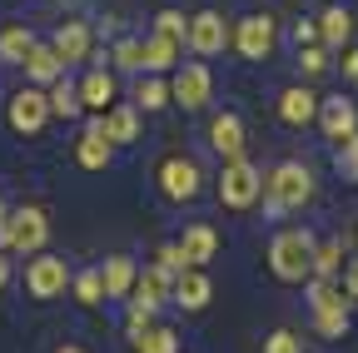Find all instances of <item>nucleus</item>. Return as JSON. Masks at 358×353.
Here are the masks:
<instances>
[{
  "label": "nucleus",
  "mask_w": 358,
  "mask_h": 353,
  "mask_svg": "<svg viewBox=\"0 0 358 353\" xmlns=\"http://www.w3.org/2000/svg\"><path fill=\"white\" fill-rule=\"evenodd\" d=\"M313 30H319V45L343 50V45H348V35H353V15H348L343 6H329L319 20H313Z\"/></svg>",
  "instance_id": "nucleus-20"
},
{
  "label": "nucleus",
  "mask_w": 358,
  "mask_h": 353,
  "mask_svg": "<svg viewBox=\"0 0 358 353\" xmlns=\"http://www.w3.org/2000/svg\"><path fill=\"white\" fill-rule=\"evenodd\" d=\"M264 194H268V214H289V209H303L313 199V169L299 164V159H284L264 174Z\"/></svg>",
  "instance_id": "nucleus-1"
},
{
  "label": "nucleus",
  "mask_w": 358,
  "mask_h": 353,
  "mask_svg": "<svg viewBox=\"0 0 358 353\" xmlns=\"http://www.w3.org/2000/svg\"><path fill=\"white\" fill-rule=\"evenodd\" d=\"M313 329H319V338H343L348 333V303H319L313 308Z\"/></svg>",
  "instance_id": "nucleus-27"
},
{
  "label": "nucleus",
  "mask_w": 358,
  "mask_h": 353,
  "mask_svg": "<svg viewBox=\"0 0 358 353\" xmlns=\"http://www.w3.org/2000/svg\"><path fill=\"white\" fill-rule=\"evenodd\" d=\"M264 194V174L239 154V159H224V174H219V204L224 209H254Z\"/></svg>",
  "instance_id": "nucleus-5"
},
{
  "label": "nucleus",
  "mask_w": 358,
  "mask_h": 353,
  "mask_svg": "<svg viewBox=\"0 0 358 353\" xmlns=\"http://www.w3.org/2000/svg\"><path fill=\"white\" fill-rule=\"evenodd\" d=\"M134 353H179V333L164 324H150V329L134 333Z\"/></svg>",
  "instance_id": "nucleus-28"
},
{
  "label": "nucleus",
  "mask_w": 358,
  "mask_h": 353,
  "mask_svg": "<svg viewBox=\"0 0 358 353\" xmlns=\"http://www.w3.org/2000/svg\"><path fill=\"white\" fill-rule=\"evenodd\" d=\"M338 274H343V239L313 244V274L308 279H338Z\"/></svg>",
  "instance_id": "nucleus-26"
},
{
  "label": "nucleus",
  "mask_w": 358,
  "mask_h": 353,
  "mask_svg": "<svg viewBox=\"0 0 358 353\" xmlns=\"http://www.w3.org/2000/svg\"><path fill=\"white\" fill-rule=\"evenodd\" d=\"M169 105V85L159 75H140V85H134V110H164Z\"/></svg>",
  "instance_id": "nucleus-31"
},
{
  "label": "nucleus",
  "mask_w": 358,
  "mask_h": 353,
  "mask_svg": "<svg viewBox=\"0 0 358 353\" xmlns=\"http://www.w3.org/2000/svg\"><path fill=\"white\" fill-rule=\"evenodd\" d=\"M185 30H189V20L179 15V10H159V15H155V35H169V40H185Z\"/></svg>",
  "instance_id": "nucleus-35"
},
{
  "label": "nucleus",
  "mask_w": 358,
  "mask_h": 353,
  "mask_svg": "<svg viewBox=\"0 0 358 353\" xmlns=\"http://www.w3.org/2000/svg\"><path fill=\"white\" fill-rule=\"evenodd\" d=\"M115 70H145V40H120L115 45Z\"/></svg>",
  "instance_id": "nucleus-33"
},
{
  "label": "nucleus",
  "mask_w": 358,
  "mask_h": 353,
  "mask_svg": "<svg viewBox=\"0 0 358 353\" xmlns=\"http://www.w3.org/2000/svg\"><path fill=\"white\" fill-rule=\"evenodd\" d=\"M30 45H35V30H30V25L10 20L6 30H0V60H6V65H20V60L30 55Z\"/></svg>",
  "instance_id": "nucleus-24"
},
{
  "label": "nucleus",
  "mask_w": 358,
  "mask_h": 353,
  "mask_svg": "<svg viewBox=\"0 0 358 353\" xmlns=\"http://www.w3.org/2000/svg\"><path fill=\"white\" fill-rule=\"evenodd\" d=\"M45 239H50V214L40 204L6 209V219H0V249L6 254H40Z\"/></svg>",
  "instance_id": "nucleus-3"
},
{
  "label": "nucleus",
  "mask_w": 358,
  "mask_h": 353,
  "mask_svg": "<svg viewBox=\"0 0 358 353\" xmlns=\"http://www.w3.org/2000/svg\"><path fill=\"white\" fill-rule=\"evenodd\" d=\"M174 65H179V40L150 35V40H145V70H150V75H164V70H174Z\"/></svg>",
  "instance_id": "nucleus-25"
},
{
  "label": "nucleus",
  "mask_w": 358,
  "mask_h": 353,
  "mask_svg": "<svg viewBox=\"0 0 358 353\" xmlns=\"http://www.w3.org/2000/svg\"><path fill=\"white\" fill-rule=\"evenodd\" d=\"M338 284H343V294H348V303H353V298H358V259H348V264H343Z\"/></svg>",
  "instance_id": "nucleus-40"
},
{
  "label": "nucleus",
  "mask_w": 358,
  "mask_h": 353,
  "mask_svg": "<svg viewBox=\"0 0 358 353\" xmlns=\"http://www.w3.org/2000/svg\"><path fill=\"white\" fill-rule=\"evenodd\" d=\"M308 303L313 308H319V303H348V294H343L338 279H308Z\"/></svg>",
  "instance_id": "nucleus-32"
},
{
  "label": "nucleus",
  "mask_w": 358,
  "mask_h": 353,
  "mask_svg": "<svg viewBox=\"0 0 358 353\" xmlns=\"http://www.w3.org/2000/svg\"><path fill=\"white\" fill-rule=\"evenodd\" d=\"M70 289H75V303H85V308L105 303V279H100V269H80V274H70Z\"/></svg>",
  "instance_id": "nucleus-29"
},
{
  "label": "nucleus",
  "mask_w": 358,
  "mask_h": 353,
  "mask_svg": "<svg viewBox=\"0 0 358 353\" xmlns=\"http://www.w3.org/2000/svg\"><path fill=\"white\" fill-rule=\"evenodd\" d=\"M169 298L179 303V308H189V314H199V308H209V298H214V284H209V274L204 269H179L174 274V284H169Z\"/></svg>",
  "instance_id": "nucleus-11"
},
{
  "label": "nucleus",
  "mask_w": 358,
  "mask_h": 353,
  "mask_svg": "<svg viewBox=\"0 0 358 353\" xmlns=\"http://www.w3.org/2000/svg\"><path fill=\"white\" fill-rule=\"evenodd\" d=\"M45 100H50V115H60V120H75V115H80V95H75V85H70L65 75L45 90Z\"/></svg>",
  "instance_id": "nucleus-30"
},
{
  "label": "nucleus",
  "mask_w": 358,
  "mask_h": 353,
  "mask_svg": "<svg viewBox=\"0 0 358 353\" xmlns=\"http://www.w3.org/2000/svg\"><path fill=\"white\" fill-rule=\"evenodd\" d=\"M75 95H80V110H95L105 115L120 95V85H115V70H85V80L75 85Z\"/></svg>",
  "instance_id": "nucleus-14"
},
{
  "label": "nucleus",
  "mask_w": 358,
  "mask_h": 353,
  "mask_svg": "<svg viewBox=\"0 0 358 353\" xmlns=\"http://www.w3.org/2000/svg\"><path fill=\"white\" fill-rule=\"evenodd\" d=\"M319 124H324V135L329 140H348V135H358V105L348 100V95H334V100H319Z\"/></svg>",
  "instance_id": "nucleus-13"
},
{
  "label": "nucleus",
  "mask_w": 358,
  "mask_h": 353,
  "mask_svg": "<svg viewBox=\"0 0 358 353\" xmlns=\"http://www.w3.org/2000/svg\"><path fill=\"white\" fill-rule=\"evenodd\" d=\"M45 120H50V100H45L40 85H20V90L6 100V124L15 135H40Z\"/></svg>",
  "instance_id": "nucleus-7"
},
{
  "label": "nucleus",
  "mask_w": 358,
  "mask_h": 353,
  "mask_svg": "<svg viewBox=\"0 0 358 353\" xmlns=\"http://www.w3.org/2000/svg\"><path fill=\"white\" fill-rule=\"evenodd\" d=\"M209 95H214V75H209L199 60L179 65V75L169 80V100H179L185 110H204V105H209Z\"/></svg>",
  "instance_id": "nucleus-10"
},
{
  "label": "nucleus",
  "mask_w": 358,
  "mask_h": 353,
  "mask_svg": "<svg viewBox=\"0 0 358 353\" xmlns=\"http://www.w3.org/2000/svg\"><path fill=\"white\" fill-rule=\"evenodd\" d=\"M155 264H159L164 274H179V269H185V254H179V244H164V249L155 254Z\"/></svg>",
  "instance_id": "nucleus-39"
},
{
  "label": "nucleus",
  "mask_w": 358,
  "mask_h": 353,
  "mask_svg": "<svg viewBox=\"0 0 358 353\" xmlns=\"http://www.w3.org/2000/svg\"><path fill=\"white\" fill-rule=\"evenodd\" d=\"M185 45H189L194 55H224V50H229V25H224V15H219V10H199V15H189Z\"/></svg>",
  "instance_id": "nucleus-9"
},
{
  "label": "nucleus",
  "mask_w": 358,
  "mask_h": 353,
  "mask_svg": "<svg viewBox=\"0 0 358 353\" xmlns=\"http://www.w3.org/2000/svg\"><path fill=\"white\" fill-rule=\"evenodd\" d=\"M319 40V30H313V20H299L294 25V45H313Z\"/></svg>",
  "instance_id": "nucleus-41"
},
{
  "label": "nucleus",
  "mask_w": 358,
  "mask_h": 353,
  "mask_svg": "<svg viewBox=\"0 0 358 353\" xmlns=\"http://www.w3.org/2000/svg\"><path fill=\"white\" fill-rule=\"evenodd\" d=\"M338 174L358 185V135H348V140L338 145Z\"/></svg>",
  "instance_id": "nucleus-37"
},
{
  "label": "nucleus",
  "mask_w": 358,
  "mask_h": 353,
  "mask_svg": "<svg viewBox=\"0 0 358 353\" xmlns=\"http://www.w3.org/2000/svg\"><path fill=\"white\" fill-rule=\"evenodd\" d=\"M110 154H115V145H110L105 124H100V115H95V120L85 124L80 145H75V159H80V169H105V164H110Z\"/></svg>",
  "instance_id": "nucleus-18"
},
{
  "label": "nucleus",
  "mask_w": 358,
  "mask_h": 353,
  "mask_svg": "<svg viewBox=\"0 0 358 353\" xmlns=\"http://www.w3.org/2000/svg\"><path fill=\"white\" fill-rule=\"evenodd\" d=\"M244 145H249V135H244V120H239L234 110H224V115L209 120V150H214L219 159H239Z\"/></svg>",
  "instance_id": "nucleus-12"
},
{
  "label": "nucleus",
  "mask_w": 358,
  "mask_h": 353,
  "mask_svg": "<svg viewBox=\"0 0 358 353\" xmlns=\"http://www.w3.org/2000/svg\"><path fill=\"white\" fill-rule=\"evenodd\" d=\"M70 289V269H65V259L60 254H40L25 264V294L40 298V303H50Z\"/></svg>",
  "instance_id": "nucleus-8"
},
{
  "label": "nucleus",
  "mask_w": 358,
  "mask_h": 353,
  "mask_svg": "<svg viewBox=\"0 0 358 353\" xmlns=\"http://www.w3.org/2000/svg\"><path fill=\"white\" fill-rule=\"evenodd\" d=\"M268 269L284 284H303L313 274V234L308 229H279L268 239Z\"/></svg>",
  "instance_id": "nucleus-2"
},
{
  "label": "nucleus",
  "mask_w": 358,
  "mask_h": 353,
  "mask_svg": "<svg viewBox=\"0 0 358 353\" xmlns=\"http://www.w3.org/2000/svg\"><path fill=\"white\" fill-rule=\"evenodd\" d=\"M55 353H85V348H80V343H60Z\"/></svg>",
  "instance_id": "nucleus-44"
},
{
  "label": "nucleus",
  "mask_w": 358,
  "mask_h": 353,
  "mask_svg": "<svg viewBox=\"0 0 358 353\" xmlns=\"http://www.w3.org/2000/svg\"><path fill=\"white\" fill-rule=\"evenodd\" d=\"M50 50L60 55V65L90 60V25H85V20H65V25L50 35Z\"/></svg>",
  "instance_id": "nucleus-17"
},
{
  "label": "nucleus",
  "mask_w": 358,
  "mask_h": 353,
  "mask_svg": "<svg viewBox=\"0 0 358 353\" xmlns=\"http://www.w3.org/2000/svg\"><path fill=\"white\" fill-rule=\"evenodd\" d=\"M150 319H155V308H150V303H129L124 329H129V333H140V329H150Z\"/></svg>",
  "instance_id": "nucleus-38"
},
{
  "label": "nucleus",
  "mask_w": 358,
  "mask_h": 353,
  "mask_svg": "<svg viewBox=\"0 0 358 353\" xmlns=\"http://www.w3.org/2000/svg\"><path fill=\"white\" fill-rule=\"evenodd\" d=\"M155 180H159V194H164L169 204H189V199H199V189H204V169H199L189 154H164L159 169H155Z\"/></svg>",
  "instance_id": "nucleus-4"
},
{
  "label": "nucleus",
  "mask_w": 358,
  "mask_h": 353,
  "mask_svg": "<svg viewBox=\"0 0 358 353\" xmlns=\"http://www.w3.org/2000/svg\"><path fill=\"white\" fill-rule=\"evenodd\" d=\"M134 259L129 254H110L105 259V269H100V279H105V298H129V289H134Z\"/></svg>",
  "instance_id": "nucleus-22"
},
{
  "label": "nucleus",
  "mask_w": 358,
  "mask_h": 353,
  "mask_svg": "<svg viewBox=\"0 0 358 353\" xmlns=\"http://www.w3.org/2000/svg\"><path fill=\"white\" fill-rule=\"evenodd\" d=\"M343 75L358 80V45H343Z\"/></svg>",
  "instance_id": "nucleus-42"
},
{
  "label": "nucleus",
  "mask_w": 358,
  "mask_h": 353,
  "mask_svg": "<svg viewBox=\"0 0 358 353\" xmlns=\"http://www.w3.org/2000/svg\"><path fill=\"white\" fill-rule=\"evenodd\" d=\"M264 353H303V338L289 333V329H274V333L264 338Z\"/></svg>",
  "instance_id": "nucleus-36"
},
{
  "label": "nucleus",
  "mask_w": 358,
  "mask_h": 353,
  "mask_svg": "<svg viewBox=\"0 0 358 353\" xmlns=\"http://www.w3.org/2000/svg\"><path fill=\"white\" fill-rule=\"evenodd\" d=\"M6 284H10V254L0 249V289H6Z\"/></svg>",
  "instance_id": "nucleus-43"
},
{
  "label": "nucleus",
  "mask_w": 358,
  "mask_h": 353,
  "mask_svg": "<svg viewBox=\"0 0 358 353\" xmlns=\"http://www.w3.org/2000/svg\"><path fill=\"white\" fill-rule=\"evenodd\" d=\"M20 70L35 80V85H55L60 75H65V65H60V55L50 50V45H40V40H35V45H30V55L20 60Z\"/></svg>",
  "instance_id": "nucleus-23"
},
{
  "label": "nucleus",
  "mask_w": 358,
  "mask_h": 353,
  "mask_svg": "<svg viewBox=\"0 0 358 353\" xmlns=\"http://www.w3.org/2000/svg\"><path fill=\"white\" fill-rule=\"evenodd\" d=\"M229 45L244 55V60H268L274 55V45H279V25H274V15H244L234 30H229Z\"/></svg>",
  "instance_id": "nucleus-6"
},
{
  "label": "nucleus",
  "mask_w": 358,
  "mask_h": 353,
  "mask_svg": "<svg viewBox=\"0 0 358 353\" xmlns=\"http://www.w3.org/2000/svg\"><path fill=\"white\" fill-rule=\"evenodd\" d=\"M279 120L294 124V129L313 124V120H319V95H313L308 85H289V90L279 95Z\"/></svg>",
  "instance_id": "nucleus-16"
},
{
  "label": "nucleus",
  "mask_w": 358,
  "mask_h": 353,
  "mask_svg": "<svg viewBox=\"0 0 358 353\" xmlns=\"http://www.w3.org/2000/svg\"><path fill=\"white\" fill-rule=\"evenodd\" d=\"M174 244H179V254H185L189 269H204V264L219 254V234H214V224H204V219L199 224H185V234H179Z\"/></svg>",
  "instance_id": "nucleus-15"
},
{
  "label": "nucleus",
  "mask_w": 358,
  "mask_h": 353,
  "mask_svg": "<svg viewBox=\"0 0 358 353\" xmlns=\"http://www.w3.org/2000/svg\"><path fill=\"white\" fill-rule=\"evenodd\" d=\"M100 124H105L110 145H134V140H140V110H134V105H110L100 115Z\"/></svg>",
  "instance_id": "nucleus-19"
},
{
  "label": "nucleus",
  "mask_w": 358,
  "mask_h": 353,
  "mask_svg": "<svg viewBox=\"0 0 358 353\" xmlns=\"http://www.w3.org/2000/svg\"><path fill=\"white\" fill-rule=\"evenodd\" d=\"M0 219H6V199H0Z\"/></svg>",
  "instance_id": "nucleus-45"
},
{
  "label": "nucleus",
  "mask_w": 358,
  "mask_h": 353,
  "mask_svg": "<svg viewBox=\"0 0 358 353\" xmlns=\"http://www.w3.org/2000/svg\"><path fill=\"white\" fill-rule=\"evenodd\" d=\"M169 284H174V274H164L159 264H150V269H140L134 274V303H150V308H159L164 298H169Z\"/></svg>",
  "instance_id": "nucleus-21"
},
{
  "label": "nucleus",
  "mask_w": 358,
  "mask_h": 353,
  "mask_svg": "<svg viewBox=\"0 0 358 353\" xmlns=\"http://www.w3.org/2000/svg\"><path fill=\"white\" fill-rule=\"evenodd\" d=\"M329 70V55H324V45H319V40H313V45H299V75H324Z\"/></svg>",
  "instance_id": "nucleus-34"
}]
</instances>
